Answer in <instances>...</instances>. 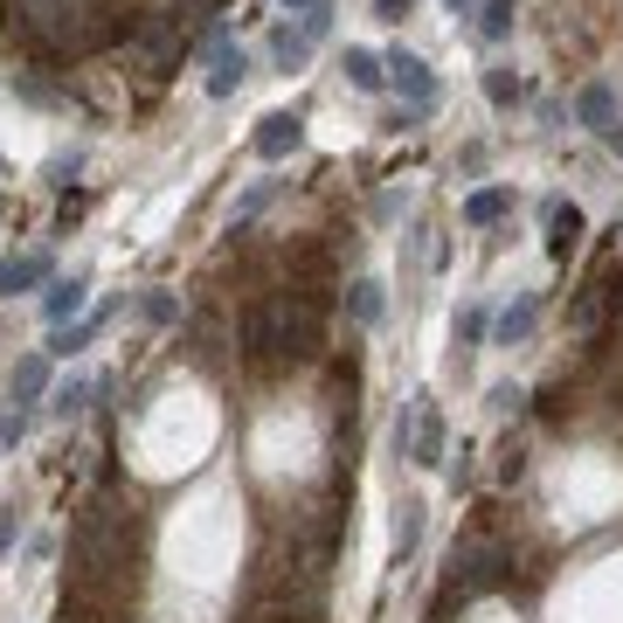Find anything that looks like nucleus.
Segmentation results:
<instances>
[{
  "label": "nucleus",
  "mask_w": 623,
  "mask_h": 623,
  "mask_svg": "<svg viewBox=\"0 0 623 623\" xmlns=\"http://www.w3.org/2000/svg\"><path fill=\"white\" fill-rule=\"evenodd\" d=\"M132 547H139V520L119 499H90L70 526V561L84 582H119L132 569Z\"/></svg>",
  "instance_id": "1"
},
{
  "label": "nucleus",
  "mask_w": 623,
  "mask_h": 623,
  "mask_svg": "<svg viewBox=\"0 0 623 623\" xmlns=\"http://www.w3.org/2000/svg\"><path fill=\"white\" fill-rule=\"evenodd\" d=\"M8 28L35 49H90L104 35V0H8Z\"/></svg>",
  "instance_id": "2"
},
{
  "label": "nucleus",
  "mask_w": 623,
  "mask_h": 623,
  "mask_svg": "<svg viewBox=\"0 0 623 623\" xmlns=\"http://www.w3.org/2000/svg\"><path fill=\"white\" fill-rule=\"evenodd\" d=\"M277 298H285V361H312V353L326 347V291L291 285Z\"/></svg>",
  "instance_id": "3"
},
{
  "label": "nucleus",
  "mask_w": 623,
  "mask_h": 623,
  "mask_svg": "<svg viewBox=\"0 0 623 623\" xmlns=\"http://www.w3.org/2000/svg\"><path fill=\"white\" fill-rule=\"evenodd\" d=\"M506 575H513V547H506V540H464L458 555H450V589H458V596L499 589Z\"/></svg>",
  "instance_id": "4"
},
{
  "label": "nucleus",
  "mask_w": 623,
  "mask_h": 623,
  "mask_svg": "<svg viewBox=\"0 0 623 623\" xmlns=\"http://www.w3.org/2000/svg\"><path fill=\"white\" fill-rule=\"evenodd\" d=\"M180 42H187V14H180V8L146 14V22L132 28V55H139L146 77H166V70L180 63Z\"/></svg>",
  "instance_id": "5"
},
{
  "label": "nucleus",
  "mask_w": 623,
  "mask_h": 623,
  "mask_svg": "<svg viewBox=\"0 0 623 623\" xmlns=\"http://www.w3.org/2000/svg\"><path fill=\"white\" fill-rule=\"evenodd\" d=\"M242 353H250V367H277L285 361V298H257L250 319H242Z\"/></svg>",
  "instance_id": "6"
},
{
  "label": "nucleus",
  "mask_w": 623,
  "mask_h": 623,
  "mask_svg": "<svg viewBox=\"0 0 623 623\" xmlns=\"http://www.w3.org/2000/svg\"><path fill=\"white\" fill-rule=\"evenodd\" d=\"M616 285H623V263H610V271H596L589 285L575 291V306H569V333H582V339H589V333H602V312H610L616 298H623Z\"/></svg>",
  "instance_id": "7"
},
{
  "label": "nucleus",
  "mask_w": 623,
  "mask_h": 623,
  "mask_svg": "<svg viewBox=\"0 0 623 623\" xmlns=\"http://www.w3.org/2000/svg\"><path fill=\"white\" fill-rule=\"evenodd\" d=\"M382 63H388V77H395V90L409 98V111H415V119H423V111H437V98H444V90H437V70H429L423 55H409V49H388Z\"/></svg>",
  "instance_id": "8"
},
{
  "label": "nucleus",
  "mask_w": 623,
  "mask_h": 623,
  "mask_svg": "<svg viewBox=\"0 0 623 623\" xmlns=\"http://www.w3.org/2000/svg\"><path fill=\"white\" fill-rule=\"evenodd\" d=\"M250 146H257V160H291L298 146H306V119H298V111H271Z\"/></svg>",
  "instance_id": "9"
},
{
  "label": "nucleus",
  "mask_w": 623,
  "mask_h": 623,
  "mask_svg": "<svg viewBox=\"0 0 623 623\" xmlns=\"http://www.w3.org/2000/svg\"><path fill=\"white\" fill-rule=\"evenodd\" d=\"M242 77H250V55H242L236 42H215V49H208V98H236V90H242Z\"/></svg>",
  "instance_id": "10"
},
{
  "label": "nucleus",
  "mask_w": 623,
  "mask_h": 623,
  "mask_svg": "<svg viewBox=\"0 0 623 623\" xmlns=\"http://www.w3.org/2000/svg\"><path fill=\"white\" fill-rule=\"evenodd\" d=\"M582 229H589V222H582V208H575V201H547V257H555V263H569V257H575Z\"/></svg>",
  "instance_id": "11"
},
{
  "label": "nucleus",
  "mask_w": 623,
  "mask_h": 623,
  "mask_svg": "<svg viewBox=\"0 0 623 623\" xmlns=\"http://www.w3.org/2000/svg\"><path fill=\"white\" fill-rule=\"evenodd\" d=\"M77 312H84V277H55V285L42 291V319L49 326H70Z\"/></svg>",
  "instance_id": "12"
},
{
  "label": "nucleus",
  "mask_w": 623,
  "mask_h": 623,
  "mask_svg": "<svg viewBox=\"0 0 623 623\" xmlns=\"http://www.w3.org/2000/svg\"><path fill=\"white\" fill-rule=\"evenodd\" d=\"M312 49H319V42H312L306 28H291V22L271 35V63L285 70V77H291V70H306V63H312Z\"/></svg>",
  "instance_id": "13"
},
{
  "label": "nucleus",
  "mask_w": 623,
  "mask_h": 623,
  "mask_svg": "<svg viewBox=\"0 0 623 623\" xmlns=\"http://www.w3.org/2000/svg\"><path fill=\"white\" fill-rule=\"evenodd\" d=\"M534 319H540V298H513V306L493 319V339H499V347H520V339L534 333Z\"/></svg>",
  "instance_id": "14"
},
{
  "label": "nucleus",
  "mask_w": 623,
  "mask_h": 623,
  "mask_svg": "<svg viewBox=\"0 0 623 623\" xmlns=\"http://www.w3.org/2000/svg\"><path fill=\"white\" fill-rule=\"evenodd\" d=\"M575 119L589 125V132H610V125H616V90H610V84H589V90L575 98Z\"/></svg>",
  "instance_id": "15"
},
{
  "label": "nucleus",
  "mask_w": 623,
  "mask_h": 623,
  "mask_svg": "<svg viewBox=\"0 0 623 623\" xmlns=\"http://www.w3.org/2000/svg\"><path fill=\"white\" fill-rule=\"evenodd\" d=\"M506 208H513V187H478V195H464V222L471 229H493Z\"/></svg>",
  "instance_id": "16"
},
{
  "label": "nucleus",
  "mask_w": 623,
  "mask_h": 623,
  "mask_svg": "<svg viewBox=\"0 0 623 623\" xmlns=\"http://www.w3.org/2000/svg\"><path fill=\"white\" fill-rule=\"evenodd\" d=\"M382 306H388V298H382V285H374V277H353V285H347V319H353V326H374V319H382Z\"/></svg>",
  "instance_id": "17"
},
{
  "label": "nucleus",
  "mask_w": 623,
  "mask_h": 623,
  "mask_svg": "<svg viewBox=\"0 0 623 623\" xmlns=\"http://www.w3.org/2000/svg\"><path fill=\"white\" fill-rule=\"evenodd\" d=\"M339 70H347L353 90H382V84H388V63H382L374 49H347V63H339Z\"/></svg>",
  "instance_id": "18"
},
{
  "label": "nucleus",
  "mask_w": 623,
  "mask_h": 623,
  "mask_svg": "<svg viewBox=\"0 0 623 623\" xmlns=\"http://www.w3.org/2000/svg\"><path fill=\"white\" fill-rule=\"evenodd\" d=\"M42 277H49V257H14V263H0V298L42 285Z\"/></svg>",
  "instance_id": "19"
},
{
  "label": "nucleus",
  "mask_w": 623,
  "mask_h": 623,
  "mask_svg": "<svg viewBox=\"0 0 623 623\" xmlns=\"http://www.w3.org/2000/svg\"><path fill=\"white\" fill-rule=\"evenodd\" d=\"M513 22H520V8H513V0H485V8H478V22H471V28H478L485 42H506V35H513Z\"/></svg>",
  "instance_id": "20"
},
{
  "label": "nucleus",
  "mask_w": 623,
  "mask_h": 623,
  "mask_svg": "<svg viewBox=\"0 0 623 623\" xmlns=\"http://www.w3.org/2000/svg\"><path fill=\"white\" fill-rule=\"evenodd\" d=\"M14 395H22V402H35V395H49V361H42V353L14 361Z\"/></svg>",
  "instance_id": "21"
},
{
  "label": "nucleus",
  "mask_w": 623,
  "mask_h": 623,
  "mask_svg": "<svg viewBox=\"0 0 623 623\" xmlns=\"http://www.w3.org/2000/svg\"><path fill=\"white\" fill-rule=\"evenodd\" d=\"M98 326H104V319H84V326H55V339H49V353H63V361H70V353H77V347H84V339L98 333Z\"/></svg>",
  "instance_id": "22"
},
{
  "label": "nucleus",
  "mask_w": 623,
  "mask_h": 623,
  "mask_svg": "<svg viewBox=\"0 0 623 623\" xmlns=\"http://www.w3.org/2000/svg\"><path fill=\"white\" fill-rule=\"evenodd\" d=\"M485 98H493L499 111L520 104V77H513V70H485Z\"/></svg>",
  "instance_id": "23"
},
{
  "label": "nucleus",
  "mask_w": 623,
  "mask_h": 623,
  "mask_svg": "<svg viewBox=\"0 0 623 623\" xmlns=\"http://www.w3.org/2000/svg\"><path fill=\"white\" fill-rule=\"evenodd\" d=\"M415 540H423V506H415V499H409V506H402V513H395V547H402V555H409V547H415Z\"/></svg>",
  "instance_id": "24"
},
{
  "label": "nucleus",
  "mask_w": 623,
  "mask_h": 623,
  "mask_svg": "<svg viewBox=\"0 0 623 623\" xmlns=\"http://www.w3.org/2000/svg\"><path fill=\"white\" fill-rule=\"evenodd\" d=\"M84 402H90V382H63V388L49 395V409H55V415H77Z\"/></svg>",
  "instance_id": "25"
},
{
  "label": "nucleus",
  "mask_w": 623,
  "mask_h": 623,
  "mask_svg": "<svg viewBox=\"0 0 623 623\" xmlns=\"http://www.w3.org/2000/svg\"><path fill=\"white\" fill-rule=\"evenodd\" d=\"M139 312L153 319V326H174V319H180V306H174L166 291H146V298H139Z\"/></svg>",
  "instance_id": "26"
},
{
  "label": "nucleus",
  "mask_w": 623,
  "mask_h": 623,
  "mask_svg": "<svg viewBox=\"0 0 623 623\" xmlns=\"http://www.w3.org/2000/svg\"><path fill=\"white\" fill-rule=\"evenodd\" d=\"M277 187H285V180H257V187H250V195H242V201H236V222H250V215H257V208H271V195H277Z\"/></svg>",
  "instance_id": "27"
},
{
  "label": "nucleus",
  "mask_w": 623,
  "mask_h": 623,
  "mask_svg": "<svg viewBox=\"0 0 623 623\" xmlns=\"http://www.w3.org/2000/svg\"><path fill=\"white\" fill-rule=\"evenodd\" d=\"M520 471H526V450L513 444V450H506V458H499V478H506V485H520Z\"/></svg>",
  "instance_id": "28"
},
{
  "label": "nucleus",
  "mask_w": 623,
  "mask_h": 623,
  "mask_svg": "<svg viewBox=\"0 0 623 623\" xmlns=\"http://www.w3.org/2000/svg\"><path fill=\"white\" fill-rule=\"evenodd\" d=\"M478 333H485V312L464 306V312H458V339H478Z\"/></svg>",
  "instance_id": "29"
},
{
  "label": "nucleus",
  "mask_w": 623,
  "mask_h": 623,
  "mask_svg": "<svg viewBox=\"0 0 623 623\" xmlns=\"http://www.w3.org/2000/svg\"><path fill=\"white\" fill-rule=\"evenodd\" d=\"M409 8H415V0H374V22H402Z\"/></svg>",
  "instance_id": "30"
},
{
  "label": "nucleus",
  "mask_w": 623,
  "mask_h": 623,
  "mask_svg": "<svg viewBox=\"0 0 623 623\" xmlns=\"http://www.w3.org/2000/svg\"><path fill=\"white\" fill-rule=\"evenodd\" d=\"M14 547V513H0V555Z\"/></svg>",
  "instance_id": "31"
},
{
  "label": "nucleus",
  "mask_w": 623,
  "mask_h": 623,
  "mask_svg": "<svg viewBox=\"0 0 623 623\" xmlns=\"http://www.w3.org/2000/svg\"><path fill=\"white\" fill-rule=\"evenodd\" d=\"M312 8H319V0H285V14H298V22H306Z\"/></svg>",
  "instance_id": "32"
},
{
  "label": "nucleus",
  "mask_w": 623,
  "mask_h": 623,
  "mask_svg": "<svg viewBox=\"0 0 623 623\" xmlns=\"http://www.w3.org/2000/svg\"><path fill=\"white\" fill-rule=\"evenodd\" d=\"M602 139H610V153L623 160V125H610V132H602Z\"/></svg>",
  "instance_id": "33"
},
{
  "label": "nucleus",
  "mask_w": 623,
  "mask_h": 623,
  "mask_svg": "<svg viewBox=\"0 0 623 623\" xmlns=\"http://www.w3.org/2000/svg\"><path fill=\"white\" fill-rule=\"evenodd\" d=\"M444 8H458V14H464V8H471V0H444Z\"/></svg>",
  "instance_id": "34"
}]
</instances>
